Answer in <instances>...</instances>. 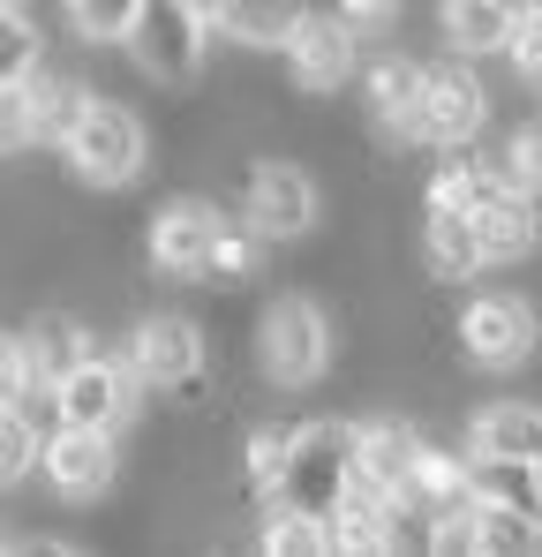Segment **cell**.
<instances>
[{
	"instance_id": "6da1fadb",
	"label": "cell",
	"mask_w": 542,
	"mask_h": 557,
	"mask_svg": "<svg viewBox=\"0 0 542 557\" xmlns=\"http://www.w3.org/2000/svg\"><path fill=\"white\" fill-rule=\"evenodd\" d=\"M355 453H361V430L301 422V430H294V460L279 474V497H271V505H294V512L332 520L340 497H347V482H355Z\"/></svg>"
},
{
	"instance_id": "7a4b0ae2",
	"label": "cell",
	"mask_w": 542,
	"mask_h": 557,
	"mask_svg": "<svg viewBox=\"0 0 542 557\" xmlns=\"http://www.w3.org/2000/svg\"><path fill=\"white\" fill-rule=\"evenodd\" d=\"M69 166L84 174V182H98V188H121V182H136L144 174V121L128 113V106H98L90 98L84 106V121L69 128Z\"/></svg>"
},
{
	"instance_id": "3957f363",
	"label": "cell",
	"mask_w": 542,
	"mask_h": 557,
	"mask_svg": "<svg viewBox=\"0 0 542 557\" xmlns=\"http://www.w3.org/2000/svg\"><path fill=\"white\" fill-rule=\"evenodd\" d=\"M211 38H219V30L196 15V0H151L144 23L128 30L144 76H159V84H188V76L204 69V46H211Z\"/></svg>"
},
{
	"instance_id": "277c9868",
	"label": "cell",
	"mask_w": 542,
	"mask_h": 557,
	"mask_svg": "<svg viewBox=\"0 0 542 557\" xmlns=\"http://www.w3.org/2000/svg\"><path fill=\"white\" fill-rule=\"evenodd\" d=\"M128 370L144 392H174V399H204V332L188 317H151L128 339Z\"/></svg>"
},
{
	"instance_id": "5b68a950",
	"label": "cell",
	"mask_w": 542,
	"mask_h": 557,
	"mask_svg": "<svg viewBox=\"0 0 542 557\" xmlns=\"http://www.w3.org/2000/svg\"><path fill=\"white\" fill-rule=\"evenodd\" d=\"M324 362H332L324 309L301 294H279L264 309V376L271 384H309V376H324Z\"/></svg>"
},
{
	"instance_id": "8992f818",
	"label": "cell",
	"mask_w": 542,
	"mask_h": 557,
	"mask_svg": "<svg viewBox=\"0 0 542 557\" xmlns=\"http://www.w3.org/2000/svg\"><path fill=\"white\" fill-rule=\"evenodd\" d=\"M128 392H136V370L84 347L69 370L53 376V414H61V422H90V430H121V414L136 407Z\"/></svg>"
},
{
	"instance_id": "52a82bcc",
	"label": "cell",
	"mask_w": 542,
	"mask_h": 557,
	"mask_svg": "<svg viewBox=\"0 0 542 557\" xmlns=\"http://www.w3.org/2000/svg\"><path fill=\"white\" fill-rule=\"evenodd\" d=\"M459 347L482 370H520L535 355V309L520 294H475L467 317H459Z\"/></svg>"
},
{
	"instance_id": "ba28073f",
	"label": "cell",
	"mask_w": 542,
	"mask_h": 557,
	"mask_svg": "<svg viewBox=\"0 0 542 557\" xmlns=\"http://www.w3.org/2000/svg\"><path fill=\"white\" fill-rule=\"evenodd\" d=\"M219 234H226V219H219L211 203L181 196V203H167V211L151 219V264L174 272V278H204V272H211Z\"/></svg>"
},
{
	"instance_id": "9c48e42d",
	"label": "cell",
	"mask_w": 542,
	"mask_h": 557,
	"mask_svg": "<svg viewBox=\"0 0 542 557\" xmlns=\"http://www.w3.org/2000/svg\"><path fill=\"white\" fill-rule=\"evenodd\" d=\"M482 113H490V91H482V76L467 69V61H445V69H430V91H422V136L430 144H475L482 136Z\"/></svg>"
},
{
	"instance_id": "30bf717a",
	"label": "cell",
	"mask_w": 542,
	"mask_h": 557,
	"mask_svg": "<svg viewBox=\"0 0 542 557\" xmlns=\"http://www.w3.org/2000/svg\"><path fill=\"white\" fill-rule=\"evenodd\" d=\"M355 23L347 15H301V30L286 38V61H294V84L301 91H340L355 76Z\"/></svg>"
},
{
	"instance_id": "8fae6325",
	"label": "cell",
	"mask_w": 542,
	"mask_h": 557,
	"mask_svg": "<svg viewBox=\"0 0 542 557\" xmlns=\"http://www.w3.org/2000/svg\"><path fill=\"white\" fill-rule=\"evenodd\" d=\"M46 482L61 497H98L113 482V430H90V422H61L46 437Z\"/></svg>"
},
{
	"instance_id": "7c38bea8",
	"label": "cell",
	"mask_w": 542,
	"mask_h": 557,
	"mask_svg": "<svg viewBox=\"0 0 542 557\" xmlns=\"http://www.w3.org/2000/svg\"><path fill=\"white\" fill-rule=\"evenodd\" d=\"M249 219L264 226V242H286V234H309V219H317V188L301 166H257L249 174Z\"/></svg>"
},
{
	"instance_id": "4fadbf2b",
	"label": "cell",
	"mask_w": 542,
	"mask_h": 557,
	"mask_svg": "<svg viewBox=\"0 0 542 557\" xmlns=\"http://www.w3.org/2000/svg\"><path fill=\"white\" fill-rule=\"evenodd\" d=\"M355 467L392 497V505H407V497H415V474H422V437H415L407 422H369Z\"/></svg>"
},
{
	"instance_id": "5bb4252c",
	"label": "cell",
	"mask_w": 542,
	"mask_h": 557,
	"mask_svg": "<svg viewBox=\"0 0 542 557\" xmlns=\"http://www.w3.org/2000/svg\"><path fill=\"white\" fill-rule=\"evenodd\" d=\"M542 196H528V188H497L482 211H475V226H482V249H490V264H520L528 249L542 242V219H535Z\"/></svg>"
},
{
	"instance_id": "9a60e30c",
	"label": "cell",
	"mask_w": 542,
	"mask_h": 557,
	"mask_svg": "<svg viewBox=\"0 0 542 557\" xmlns=\"http://www.w3.org/2000/svg\"><path fill=\"white\" fill-rule=\"evenodd\" d=\"M422 264H430V278H475L490 264L475 211H430V226H422Z\"/></svg>"
},
{
	"instance_id": "2e32d148",
	"label": "cell",
	"mask_w": 542,
	"mask_h": 557,
	"mask_svg": "<svg viewBox=\"0 0 542 557\" xmlns=\"http://www.w3.org/2000/svg\"><path fill=\"white\" fill-rule=\"evenodd\" d=\"M422 91H430V69H415V61H377L369 69V106L392 136H422Z\"/></svg>"
},
{
	"instance_id": "e0dca14e",
	"label": "cell",
	"mask_w": 542,
	"mask_h": 557,
	"mask_svg": "<svg viewBox=\"0 0 542 557\" xmlns=\"http://www.w3.org/2000/svg\"><path fill=\"white\" fill-rule=\"evenodd\" d=\"M76 355H84V332H76V317L46 309V317L23 332V392H53V376L69 370Z\"/></svg>"
},
{
	"instance_id": "ac0fdd59",
	"label": "cell",
	"mask_w": 542,
	"mask_h": 557,
	"mask_svg": "<svg viewBox=\"0 0 542 557\" xmlns=\"http://www.w3.org/2000/svg\"><path fill=\"white\" fill-rule=\"evenodd\" d=\"M497 188H505V166L497 159H475L467 144H452V159L438 166V182H430V211H482Z\"/></svg>"
},
{
	"instance_id": "d6986e66",
	"label": "cell",
	"mask_w": 542,
	"mask_h": 557,
	"mask_svg": "<svg viewBox=\"0 0 542 557\" xmlns=\"http://www.w3.org/2000/svg\"><path fill=\"white\" fill-rule=\"evenodd\" d=\"M467 467H475V505H520V512H542V460L467 453Z\"/></svg>"
},
{
	"instance_id": "ffe728a7",
	"label": "cell",
	"mask_w": 542,
	"mask_h": 557,
	"mask_svg": "<svg viewBox=\"0 0 542 557\" xmlns=\"http://www.w3.org/2000/svg\"><path fill=\"white\" fill-rule=\"evenodd\" d=\"M467 453H513V460H542V407H520V399H505V407L475 414V430H467Z\"/></svg>"
},
{
	"instance_id": "44dd1931",
	"label": "cell",
	"mask_w": 542,
	"mask_h": 557,
	"mask_svg": "<svg viewBox=\"0 0 542 557\" xmlns=\"http://www.w3.org/2000/svg\"><path fill=\"white\" fill-rule=\"evenodd\" d=\"M301 15H309V0H226L219 30L242 46H286L301 30Z\"/></svg>"
},
{
	"instance_id": "7402d4cb",
	"label": "cell",
	"mask_w": 542,
	"mask_h": 557,
	"mask_svg": "<svg viewBox=\"0 0 542 557\" xmlns=\"http://www.w3.org/2000/svg\"><path fill=\"white\" fill-rule=\"evenodd\" d=\"M475 550L482 557L542 550V512H520V505H475Z\"/></svg>"
},
{
	"instance_id": "603a6c76",
	"label": "cell",
	"mask_w": 542,
	"mask_h": 557,
	"mask_svg": "<svg viewBox=\"0 0 542 557\" xmlns=\"http://www.w3.org/2000/svg\"><path fill=\"white\" fill-rule=\"evenodd\" d=\"M445 30L459 53H505L513 46V15L497 0H445Z\"/></svg>"
},
{
	"instance_id": "cb8c5ba5",
	"label": "cell",
	"mask_w": 542,
	"mask_h": 557,
	"mask_svg": "<svg viewBox=\"0 0 542 557\" xmlns=\"http://www.w3.org/2000/svg\"><path fill=\"white\" fill-rule=\"evenodd\" d=\"M286 460H294V430H279V422L249 430V453H242V490H249L257 505H271V497H279V474H286Z\"/></svg>"
},
{
	"instance_id": "d4e9b609",
	"label": "cell",
	"mask_w": 542,
	"mask_h": 557,
	"mask_svg": "<svg viewBox=\"0 0 542 557\" xmlns=\"http://www.w3.org/2000/svg\"><path fill=\"white\" fill-rule=\"evenodd\" d=\"M415 497L430 505V520H438V512H459V505H475V467L452 460V453H430V445H422V474H415Z\"/></svg>"
},
{
	"instance_id": "484cf974",
	"label": "cell",
	"mask_w": 542,
	"mask_h": 557,
	"mask_svg": "<svg viewBox=\"0 0 542 557\" xmlns=\"http://www.w3.org/2000/svg\"><path fill=\"white\" fill-rule=\"evenodd\" d=\"M264 550H271V557H317V550H332V520H317V512H294V505H271Z\"/></svg>"
},
{
	"instance_id": "4316f807",
	"label": "cell",
	"mask_w": 542,
	"mask_h": 557,
	"mask_svg": "<svg viewBox=\"0 0 542 557\" xmlns=\"http://www.w3.org/2000/svg\"><path fill=\"white\" fill-rule=\"evenodd\" d=\"M30 98H38V136H53V144H69V128L84 121V106H90V91L84 84H69V76H30Z\"/></svg>"
},
{
	"instance_id": "83f0119b",
	"label": "cell",
	"mask_w": 542,
	"mask_h": 557,
	"mask_svg": "<svg viewBox=\"0 0 542 557\" xmlns=\"http://www.w3.org/2000/svg\"><path fill=\"white\" fill-rule=\"evenodd\" d=\"M38 46H46V38H38V23H30L23 8H8V0H0V84H23V76L38 69Z\"/></svg>"
},
{
	"instance_id": "f1b7e54d",
	"label": "cell",
	"mask_w": 542,
	"mask_h": 557,
	"mask_svg": "<svg viewBox=\"0 0 542 557\" xmlns=\"http://www.w3.org/2000/svg\"><path fill=\"white\" fill-rule=\"evenodd\" d=\"M257 242H264V226L242 211V219H226V234H219V249H211V278H226V286H242V278L257 272Z\"/></svg>"
},
{
	"instance_id": "f546056e",
	"label": "cell",
	"mask_w": 542,
	"mask_h": 557,
	"mask_svg": "<svg viewBox=\"0 0 542 557\" xmlns=\"http://www.w3.org/2000/svg\"><path fill=\"white\" fill-rule=\"evenodd\" d=\"M144 8L151 0H69V15H76V30L98 38V46H113V38H128L136 23H144Z\"/></svg>"
},
{
	"instance_id": "4dcf8cb0",
	"label": "cell",
	"mask_w": 542,
	"mask_h": 557,
	"mask_svg": "<svg viewBox=\"0 0 542 557\" xmlns=\"http://www.w3.org/2000/svg\"><path fill=\"white\" fill-rule=\"evenodd\" d=\"M30 460H46V453H38V430H30V414L8 399V407H0V482H23Z\"/></svg>"
},
{
	"instance_id": "1f68e13d",
	"label": "cell",
	"mask_w": 542,
	"mask_h": 557,
	"mask_svg": "<svg viewBox=\"0 0 542 557\" xmlns=\"http://www.w3.org/2000/svg\"><path fill=\"white\" fill-rule=\"evenodd\" d=\"M497 166H505V182L542 196V121H520L513 136H505V151H497Z\"/></svg>"
},
{
	"instance_id": "d6a6232c",
	"label": "cell",
	"mask_w": 542,
	"mask_h": 557,
	"mask_svg": "<svg viewBox=\"0 0 542 557\" xmlns=\"http://www.w3.org/2000/svg\"><path fill=\"white\" fill-rule=\"evenodd\" d=\"M38 144V98H30V76L23 84H0V151H23Z\"/></svg>"
},
{
	"instance_id": "836d02e7",
	"label": "cell",
	"mask_w": 542,
	"mask_h": 557,
	"mask_svg": "<svg viewBox=\"0 0 542 557\" xmlns=\"http://www.w3.org/2000/svg\"><path fill=\"white\" fill-rule=\"evenodd\" d=\"M513 69L528 76V84H542V15H528V23H513Z\"/></svg>"
},
{
	"instance_id": "e575fe53",
	"label": "cell",
	"mask_w": 542,
	"mask_h": 557,
	"mask_svg": "<svg viewBox=\"0 0 542 557\" xmlns=\"http://www.w3.org/2000/svg\"><path fill=\"white\" fill-rule=\"evenodd\" d=\"M430 550H475V505H459V512H438V528H430Z\"/></svg>"
},
{
	"instance_id": "d590c367",
	"label": "cell",
	"mask_w": 542,
	"mask_h": 557,
	"mask_svg": "<svg viewBox=\"0 0 542 557\" xmlns=\"http://www.w3.org/2000/svg\"><path fill=\"white\" fill-rule=\"evenodd\" d=\"M8 399H23V339L0 332V407H8Z\"/></svg>"
},
{
	"instance_id": "8d00e7d4",
	"label": "cell",
	"mask_w": 542,
	"mask_h": 557,
	"mask_svg": "<svg viewBox=\"0 0 542 557\" xmlns=\"http://www.w3.org/2000/svg\"><path fill=\"white\" fill-rule=\"evenodd\" d=\"M340 15H347L355 30H384V23L399 15V0H340Z\"/></svg>"
},
{
	"instance_id": "74e56055",
	"label": "cell",
	"mask_w": 542,
	"mask_h": 557,
	"mask_svg": "<svg viewBox=\"0 0 542 557\" xmlns=\"http://www.w3.org/2000/svg\"><path fill=\"white\" fill-rule=\"evenodd\" d=\"M497 8H505L513 23H528V15H542V0H497Z\"/></svg>"
}]
</instances>
